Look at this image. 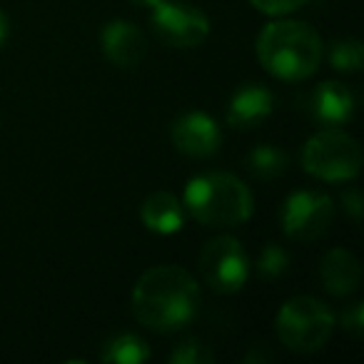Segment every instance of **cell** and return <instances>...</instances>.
Listing matches in <instances>:
<instances>
[{"mask_svg": "<svg viewBox=\"0 0 364 364\" xmlns=\"http://www.w3.org/2000/svg\"><path fill=\"white\" fill-rule=\"evenodd\" d=\"M200 312V284L177 264L150 267L132 289V314L152 332H177Z\"/></svg>", "mask_w": 364, "mask_h": 364, "instance_id": "6da1fadb", "label": "cell"}, {"mask_svg": "<svg viewBox=\"0 0 364 364\" xmlns=\"http://www.w3.org/2000/svg\"><path fill=\"white\" fill-rule=\"evenodd\" d=\"M324 43L314 28L299 21H274L257 36V60L279 80H304L322 65Z\"/></svg>", "mask_w": 364, "mask_h": 364, "instance_id": "7a4b0ae2", "label": "cell"}, {"mask_svg": "<svg viewBox=\"0 0 364 364\" xmlns=\"http://www.w3.org/2000/svg\"><path fill=\"white\" fill-rule=\"evenodd\" d=\"M185 210L205 228H237L252 218L250 188L230 172H205L188 182Z\"/></svg>", "mask_w": 364, "mask_h": 364, "instance_id": "3957f363", "label": "cell"}, {"mask_svg": "<svg viewBox=\"0 0 364 364\" xmlns=\"http://www.w3.org/2000/svg\"><path fill=\"white\" fill-rule=\"evenodd\" d=\"M334 312L329 304L322 299L309 297V294H299L292 297L279 307L274 327H277V337L289 352L309 354L322 349L329 342L334 332Z\"/></svg>", "mask_w": 364, "mask_h": 364, "instance_id": "277c9868", "label": "cell"}, {"mask_svg": "<svg viewBox=\"0 0 364 364\" xmlns=\"http://www.w3.org/2000/svg\"><path fill=\"white\" fill-rule=\"evenodd\" d=\"M302 167L324 182L354 180L362 170V147L344 130L324 127L304 142Z\"/></svg>", "mask_w": 364, "mask_h": 364, "instance_id": "5b68a950", "label": "cell"}, {"mask_svg": "<svg viewBox=\"0 0 364 364\" xmlns=\"http://www.w3.org/2000/svg\"><path fill=\"white\" fill-rule=\"evenodd\" d=\"M200 272L213 292L235 294L247 284L250 257L237 237L220 235L210 240L200 252Z\"/></svg>", "mask_w": 364, "mask_h": 364, "instance_id": "8992f818", "label": "cell"}, {"mask_svg": "<svg viewBox=\"0 0 364 364\" xmlns=\"http://www.w3.org/2000/svg\"><path fill=\"white\" fill-rule=\"evenodd\" d=\"M334 220L332 198L317 190H297L282 203L279 223L287 237L297 242H314L329 230Z\"/></svg>", "mask_w": 364, "mask_h": 364, "instance_id": "52a82bcc", "label": "cell"}, {"mask_svg": "<svg viewBox=\"0 0 364 364\" xmlns=\"http://www.w3.org/2000/svg\"><path fill=\"white\" fill-rule=\"evenodd\" d=\"M150 21L160 41L172 48H198L210 36V18L200 8L157 0L150 8Z\"/></svg>", "mask_w": 364, "mask_h": 364, "instance_id": "ba28073f", "label": "cell"}, {"mask_svg": "<svg viewBox=\"0 0 364 364\" xmlns=\"http://www.w3.org/2000/svg\"><path fill=\"white\" fill-rule=\"evenodd\" d=\"M172 145L188 157H210L223 145V130L208 112H185L175 120L170 130Z\"/></svg>", "mask_w": 364, "mask_h": 364, "instance_id": "9c48e42d", "label": "cell"}, {"mask_svg": "<svg viewBox=\"0 0 364 364\" xmlns=\"http://www.w3.org/2000/svg\"><path fill=\"white\" fill-rule=\"evenodd\" d=\"M100 48L107 60L117 68H135L147 53V43L140 28L130 21H120V18L102 26Z\"/></svg>", "mask_w": 364, "mask_h": 364, "instance_id": "30bf717a", "label": "cell"}, {"mask_svg": "<svg viewBox=\"0 0 364 364\" xmlns=\"http://www.w3.org/2000/svg\"><path fill=\"white\" fill-rule=\"evenodd\" d=\"M274 110V95L259 82H247L232 95L228 107V125L235 130H252L262 125Z\"/></svg>", "mask_w": 364, "mask_h": 364, "instance_id": "8fae6325", "label": "cell"}, {"mask_svg": "<svg viewBox=\"0 0 364 364\" xmlns=\"http://www.w3.org/2000/svg\"><path fill=\"white\" fill-rule=\"evenodd\" d=\"M309 112L324 127L347 125L354 115V95L337 80L319 82L309 97Z\"/></svg>", "mask_w": 364, "mask_h": 364, "instance_id": "7c38bea8", "label": "cell"}, {"mask_svg": "<svg viewBox=\"0 0 364 364\" xmlns=\"http://www.w3.org/2000/svg\"><path fill=\"white\" fill-rule=\"evenodd\" d=\"M319 277H322V287L329 294L344 297V294H352L359 287L362 267H359V259L349 250L337 247L324 255L322 264H319Z\"/></svg>", "mask_w": 364, "mask_h": 364, "instance_id": "4fadbf2b", "label": "cell"}, {"mask_svg": "<svg viewBox=\"0 0 364 364\" xmlns=\"http://www.w3.org/2000/svg\"><path fill=\"white\" fill-rule=\"evenodd\" d=\"M140 220L155 235H175L185 225V208L172 193L157 190L140 205Z\"/></svg>", "mask_w": 364, "mask_h": 364, "instance_id": "5bb4252c", "label": "cell"}, {"mask_svg": "<svg viewBox=\"0 0 364 364\" xmlns=\"http://www.w3.org/2000/svg\"><path fill=\"white\" fill-rule=\"evenodd\" d=\"M150 359V347L137 334H117L107 339L100 352V362L105 364H142Z\"/></svg>", "mask_w": 364, "mask_h": 364, "instance_id": "9a60e30c", "label": "cell"}, {"mask_svg": "<svg viewBox=\"0 0 364 364\" xmlns=\"http://www.w3.org/2000/svg\"><path fill=\"white\" fill-rule=\"evenodd\" d=\"M289 165V155L274 145H257L247 155V170L257 180H274L279 177Z\"/></svg>", "mask_w": 364, "mask_h": 364, "instance_id": "2e32d148", "label": "cell"}, {"mask_svg": "<svg viewBox=\"0 0 364 364\" xmlns=\"http://www.w3.org/2000/svg\"><path fill=\"white\" fill-rule=\"evenodd\" d=\"M329 63L337 73H359L364 63L362 43L357 38H344L329 46Z\"/></svg>", "mask_w": 364, "mask_h": 364, "instance_id": "e0dca14e", "label": "cell"}, {"mask_svg": "<svg viewBox=\"0 0 364 364\" xmlns=\"http://www.w3.org/2000/svg\"><path fill=\"white\" fill-rule=\"evenodd\" d=\"M255 269H257L259 277L264 279H274L279 274H284L289 269V252L284 247H279L277 242H269L259 250V257L255 262Z\"/></svg>", "mask_w": 364, "mask_h": 364, "instance_id": "ac0fdd59", "label": "cell"}, {"mask_svg": "<svg viewBox=\"0 0 364 364\" xmlns=\"http://www.w3.org/2000/svg\"><path fill=\"white\" fill-rule=\"evenodd\" d=\"M170 362L172 364H213L215 354L205 342L190 337V339H185V342L175 344V349H172V354H170Z\"/></svg>", "mask_w": 364, "mask_h": 364, "instance_id": "d6986e66", "label": "cell"}, {"mask_svg": "<svg viewBox=\"0 0 364 364\" xmlns=\"http://www.w3.org/2000/svg\"><path fill=\"white\" fill-rule=\"evenodd\" d=\"M255 6V11L264 13V16H272V18H279V16H287V13H294L307 3V0H250Z\"/></svg>", "mask_w": 364, "mask_h": 364, "instance_id": "ffe728a7", "label": "cell"}, {"mask_svg": "<svg viewBox=\"0 0 364 364\" xmlns=\"http://www.w3.org/2000/svg\"><path fill=\"white\" fill-rule=\"evenodd\" d=\"M339 324L344 327V332H349L352 337H362L364 332V304L352 302L342 309L339 314Z\"/></svg>", "mask_w": 364, "mask_h": 364, "instance_id": "44dd1931", "label": "cell"}, {"mask_svg": "<svg viewBox=\"0 0 364 364\" xmlns=\"http://www.w3.org/2000/svg\"><path fill=\"white\" fill-rule=\"evenodd\" d=\"M342 208H344V213H349L354 220L362 218V198H359V190H354V188L344 190L342 193Z\"/></svg>", "mask_w": 364, "mask_h": 364, "instance_id": "7402d4cb", "label": "cell"}, {"mask_svg": "<svg viewBox=\"0 0 364 364\" xmlns=\"http://www.w3.org/2000/svg\"><path fill=\"white\" fill-rule=\"evenodd\" d=\"M8 33H11V21H8L6 11H0V46L8 41Z\"/></svg>", "mask_w": 364, "mask_h": 364, "instance_id": "603a6c76", "label": "cell"}, {"mask_svg": "<svg viewBox=\"0 0 364 364\" xmlns=\"http://www.w3.org/2000/svg\"><path fill=\"white\" fill-rule=\"evenodd\" d=\"M130 3H135V6H142V8H152L157 0H130Z\"/></svg>", "mask_w": 364, "mask_h": 364, "instance_id": "cb8c5ba5", "label": "cell"}]
</instances>
